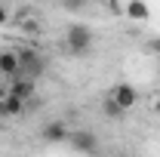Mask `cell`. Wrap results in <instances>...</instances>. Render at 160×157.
I'll list each match as a JSON object with an SVG mask.
<instances>
[{"label":"cell","instance_id":"9","mask_svg":"<svg viewBox=\"0 0 160 157\" xmlns=\"http://www.w3.org/2000/svg\"><path fill=\"white\" fill-rule=\"evenodd\" d=\"M9 96V83H6V77H0V102Z\"/></svg>","mask_w":160,"mask_h":157},{"label":"cell","instance_id":"2","mask_svg":"<svg viewBox=\"0 0 160 157\" xmlns=\"http://www.w3.org/2000/svg\"><path fill=\"white\" fill-rule=\"evenodd\" d=\"M68 145H71V151H77L83 157H99V148H102L99 136L92 129H74L68 136Z\"/></svg>","mask_w":160,"mask_h":157},{"label":"cell","instance_id":"7","mask_svg":"<svg viewBox=\"0 0 160 157\" xmlns=\"http://www.w3.org/2000/svg\"><path fill=\"white\" fill-rule=\"evenodd\" d=\"M123 16L129 22H148L151 19V9H148V3H142V0H129V3L123 6Z\"/></svg>","mask_w":160,"mask_h":157},{"label":"cell","instance_id":"4","mask_svg":"<svg viewBox=\"0 0 160 157\" xmlns=\"http://www.w3.org/2000/svg\"><path fill=\"white\" fill-rule=\"evenodd\" d=\"M68 136H71V129H68L65 120H49V123H43V129H40V139H43L46 145H62V142H68Z\"/></svg>","mask_w":160,"mask_h":157},{"label":"cell","instance_id":"12","mask_svg":"<svg viewBox=\"0 0 160 157\" xmlns=\"http://www.w3.org/2000/svg\"><path fill=\"white\" fill-rule=\"evenodd\" d=\"M154 114H157V117H160V99H157V102H154Z\"/></svg>","mask_w":160,"mask_h":157},{"label":"cell","instance_id":"8","mask_svg":"<svg viewBox=\"0 0 160 157\" xmlns=\"http://www.w3.org/2000/svg\"><path fill=\"white\" fill-rule=\"evenodd\" d=\"M102 114H105V117H111V120L123 117V111H120V108L114 105V102H111V99H105V102H102Z\"/></svg>","mask_w":160,"mask_h":157},{"label":"cell","instance_id":"1","mask_svg":"<svg viewBox=\"0 0 160 157\" xmlns=\"http://www.w3.org/2000/svg\"><path fill=\"white\" fill-rule=\"evenodd\" d=\"M92 28L89 25H83V22H74V25H68V31H65V46H68V53L71 56H89L92 53Z\"/></svg>","mask_w":160,"mask_h":157},{"label":"cell","instance_id":"10","mask_svg":"<svg viewBox=\"0 0 160 157\" xmlns=\"http://www.w3.org/2000/svg\"><path fill=\"white\" fill-rule=\"evenodd\" d=\"M6 19H9V13H6V6H0V25H6Z\"/></svg>","mask_w":160,"mask_h":157},{"label":"cell","instance_id":"5","mask_svg":"<svg viewBox=\"0 0 160 157\" xmlns=\"http://www.w3.org/2000/svg\"><path fill=\"white\" fill-rule=\"evenodd\" d=\"M0 77H6V80L22 77V65H19L16 49H0Z\"/></svg>","mask_w":160,"mask_h":157},{"label":"cell","instance_id":"11","mask_svg":"<svg viewBox=\"0 0 160 157\" xmlns=\"http://www.w3.org/2000/svg\"><path fill=\"white\" fill-rule=\"evenodd\" d=\"M151 49H154V53H160V34H157L154 40H151Z\"/></svg>","mask_w":160,"mask_h":157},{"label":"cell","instance_id":"3","mask_svg":"<svg viewBox=\"0 0 160 157\" xmlns=\"http://www.w3.org/2000/svg\"><path fill=\"white\" fill-rule=\"evenodd\" d=\"M108 99H111V102L117 105L120 111L126 114L129 108H136V102H139V89H136L132 83H117V86L108 93Z\"/></svg>","mask_w":160,"mask_h":157},{"label":"cell","instance_id":"6","mask_svg":"<svg viewBox=\"0 0 160 157\" xmlns=\"http://www.w3.org/2000/svg\"><path fill=\"white\" fill-rule=\"evenodd\" d=\"M9 96H12V99H19V102H25V105H28V99L34 96V80H31V77L9 80Z\"/></svg>","mask_w":160,"mask_h":157},{"label":"cell","instance_id":"13","mask_svg":"<svg viewBox=\"0 0 160 157\" xmlns=\"http://www.w3.org/2000/svg\"><path fill=\"white\" fill-rule=\"evenodd\" d=\"M99 157H108V154H99Z\"/></svg>","mask_w":160,"mask_h":157}]
</instances>
